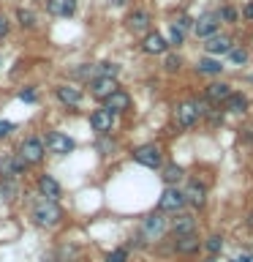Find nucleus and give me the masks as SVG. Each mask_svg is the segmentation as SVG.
<instances>
[{"label": "nucleus", "instance_id": "8", "mask_svg": "<svg viewBox=\"0 0 253 262\" xmlns=\"http://www.w3.org/2000/svg\"><path fill=\"white\" fill-rule=\"evenodd\" d=\"M163 232H166V219L161 216V213H153V216H147L144 219V224H142V235L147 237V241H161Z\"/></svg>", "mask_w": 253, "mask_h": 262}, {"label": "nucleus", "instance_id": "31", "mask_svg": "<svg viewBox=\"0 0 253 262\" xmlns=\"http://www.w3.org/2000/svg\"><path fill=\"white\" fill-rule=\"evenodd\" d=\"M125 259H128V251L125 249H114V251L106 254V262H125Z\"/></svg>", "mask_w": 253, "mask_h": 262}, {"label": "nucleus", "instance_id": "11", "mask_svg": "<svg viewBox=\"0 0 253 262\" xmlns=\"http://www.w3.org/2000/svg\"><path fill=\"white\" fill-rule=\"evenodd\" d=\"M215 30H218V14H201L199 19L193 22V33H196L199 38L215 36Z\"/></svg>", "mask_w": 253, "mask_h": 262}, {"label": "nucleus", "instance_id": "15", "mask_svg": "<svg viewBox=\"0 0 253 262\" xmlns=\"http://www.w3.org/2000/svg\"><path fill=\"white\" fill-rule=\"evenodd\" d=\"M38 194L44 196V200L57 202V200H60V183H57L52 175H41L38 178Z\"/></svg>", "mask_w": 253, "mask_h": 262}, {"label": "nucleus", "instance_id": "7", "mask_svg": "<svg viewBox=\"0 0 253 262\" xmlns=\"http://www.w3.org/2000/svg\"><path fill=\"white\" fill-rule=\"evenodd\" d=\"M114 90H120V85H117L114 77H93L90 79V93H93L98 101H106Z\"/></svg>", "mask_w": 253, "mask_h": 262}, {"label": "nucleus", "instance_id": "32", "mask_svg": "<svg viewBox=\"0 0 253 262\" xmlns=\"http://www.w3.org/2000/svg\"><path fill=\"white\" fill-rule=\"evenodd\" d=\"M193 19H191V16H177V19L174 22H171V25H174V28H180V30H183V33H188V30H191L193 28V25H191Z\"/></svg>", "mask_w": 253, "mask_h": 262}, {"label": "nucleus", "instance_id": "16", "mask_svg": "<svg viewBox=\"0 0 253 262\" xmlns=\"http://www.w3.org/2000/svg\"><path fill=\"white\" fill-rule=\"evenodd\" d=\"M125 25H128V30H131V33H136V36H142V33H144L147 28H150V14L139 8V11H134V14H131L128 19H125Z\"/></svg>", "mask_w": 253, "mask_h": 262}, {"label": "nucleus", "instance_id": "9", "mask_svg": "<svg viewBox=\"0 0 253 262\" xmlns=\"http://www.w3.org/2000/svg\"><path fill=\"white\" fill-rule=\"evenodd\" d=\"M90 126H93L95 134H109L112 126H114V115L106 110V106H101V110H95L93 115H90Z\"/></svg>", "mask_w": 253, "mask_h": 262}, {"label": "nucleus", "instance_id": "28", "mask_svg": "<svg viewBox=\"0 0 253 262\" xmlns=\"http://www.w3.org/2000/svg\"><path fill=\"white\" fill-rule=\"evenodd\" d=\"M117 71H120L117 63H101V66H95V77H117Z\"/></svg>", "mask_w": 253, "mask_h": 262}, {"label": "nucleus", "instance_id": "6", "mask_svg": "<svg viewBox=\"0 0 253 262\" xmlns=\"http://www.w3.org/2000/svg\"><path fill=\"white\" fill-rule=\"evenodd\" d=\"M174 118H177V126H180V128H191V126H196V120L201 118L199 101H183V104L177 106Z\"/></svg>", "mask_w": 253, "mask_h": 262}, {"label": "nucleus", "instance_id": "36", "mask_svg": "<svg viewBox=\"0 0 253 262\" xmlns=\"http://www.w3.org/2000/svg\"><path fill=\"white\" fill-rule=\"evenodd\" d=\"M8 28H11V25H8V16H6V14H0V41L8 36Z\"/></svg>", "mask_w": 253, "mask_h": 262}, {"label": "nucleus", "instance_id": "1", "mask_svg": "<svg viewBox=\"0 0 253 262\" xmlns=\"http://www.w3.org/2000/svg\"><path fill=\"white\" fill-rule=\"evenodd\" d=\"M33 221H36L38 227H57L63 221L60 205L52 202V200H41L36 208H33Z\"/></svg>", "mask_w": 253, "mask_h": 262}, {"label": "nucleus", "instance_id": "12", "mask_svg": "<svg viewBox=\"0 0 253 262\" xmlns=\"http://www.w3.org/2000/svg\"><path fill=\"white\" fill-rule=\"evenodd\" d=\"M104 106L109 110L112 115H120V112H128L131 110V96L125 90H114V93L104 101Z\"/></svg>", "mask_w": 253, "mask_h": 262}, {"label": "nucleus", "instance_id": "39", "mask_svg": "<svg viewBox=\"0 0 253 262\" xmlns=\"http://www.w3.org/2000/svg\"><path fill=\"white\" fill-rule=\"evenodd\" d=\"M245 19H250V22H253V0H250L248 6H245Z\"/></svg>", "mask_w": 253, "mask_h": 262}, {"label": "nucleus", "instance_id": "22", "mask_svg": "<svg viewBox=\"0 0 253 262\" xmlns=\"http://www.w3.org/2000/svg\"><path fill=\"white\" fill-rule=\"evenodd\" d=\"M0 196H3L6 202L16 200V196H19V183L11 178H0Z\"/></svg>", "mask_w": 253, "mask_h": 262}, {"label": "nucleus", "instance_id": "2", "mask_svg": "<svg viewBox=\"0 0 253 262\" xmlns=\"http://www.w3.org/2000/svg\"><path fill=\"white\" fill-rule=\"evenodd\" d=\"M44 147L55 156H68V153H73L77 142H73L68 134H63V131H49L46 139H44Z\"/></svg>", "mask_w": 253, "mask_h": 262}, {"label": "nucleus", "instance_id": "25", "mask_svg": "<svg viewBox=\"0 0 253 262\" xmlns=\"http://www.w3.org/2000/svg\"><path fill=\"white\" fill-rule=\"evenodd\" d=\"M196 69H199V74H210V77H215V74H220V66L218 60H212V57H201L199 63H196Z\"/></svg>", "mask_w": 253, "mask_h": 262}, {"label": "nucleus", "instance_id": "29", "mask_svg": "<svg viewBox=\"0 0 253 262\" xmlns=\"http://www.w3.org/2000/svg\"><path fill=\"white\" fill-rule=\"evenodd\" d=\"M185 41V33L180 30V28H174V25H171L169 28V44H174V47H180Z\"/></svg>", "mask_w": 253, "mask_h": 262}, {"label": "nucleus", "instance_id": "19", "mask_svg": "<svg viewBox=\"0 0 253 262\" xmlns=\"http://www.w3.org/2000/svg\"><path fill=\"white\" fill-rule=\"evenodd\" d=\"M229 96H232V88L223 85V82H212L207 88V101L210 104H220V101H226Z\"/></svg>", "mask_w": 253, "mask_h": 262}, {"label": "nucleus", "instance_id": "33", "mask_svg": "<svg viewBox=\"0 0 253 262\" xmlns=\"http://www.w3.org/2000/svg\"><path fill=\"white\" fill-rule=\"evenodd\" d=\"M229 57H232L234 63H245L248 60V52H245V49H229Z\"/></svg>", "mask_w": 253, "mask_h": 262}, {"label": "nucleus", "instance_id": "14", "mask_svg": "<svg viewBox=\"0 0 253 262\" xmlns=\"http://www.w3.org/2000/svg\"><path fill=\"white\" fill-rule=\"evenodd\" d=\"M169 47V41L161 36V33H147V36L142 38V49L147 55H163Z\"/></svg>", "mask_w": 253, "mask_h": 262}, {"label": "nucleus", "instance_id": "18", "mask_svg": "<svg viewBox=\"0 0 253 262\" xmlns=\"http://www.w3.org/2000/svg\"><path fill=\"white\" fill-rule=\"evenodd\" d=\"M185 202H191L193 208H204V202H207V188H204L201 183H188Z\"/></svg>", "mask_w": 253, "mask_h": 262}, {"label": "nucleus", "instance_id": "40", "mask_svg": "<svg viewBox=\"0 0 253 262\" xmlns=\"http://www.w3.org/2000/svg\"><path fill=\"white\" fill-rule=\"evenodd\" d=\"M112 6H117V8L120 6H128V0H112Z\"/></svg>", "mask_w": 253, "mask_h": 262}, {"label": "nucleus", "instance_id": "38", "mask_svg": "<svg viewBox=\"0 0 253 262\" xmlns=\"http://www.w3.org/2000/svg\"><path fill=\"white\" fill-rule=\"evenodd\" d=\"M180 63H183V60H180L177 55H169V57H166V69H169V71H177Z\"/></svg>", "mask_w": 253, "mask_h": 262}, {"label": "nucleus", "instance_id": "17", "mask_svg": "<svg viewBox=\"0 0 253 262\" xmlns=\"http://www.w3.org/2000/svg\"><path fill=\"white\" fill-rule=\"evenodd\" d=\"M46 11L52 16H71L77 11V0H46Z\"/></svg>", "mask_w": 253, "mask_h": 262}, {"label": "nucleus", "instance_id": "5", "mask_svg": "<svg viewBox=\"0 0 253 262\" xmlns=\"http://www.w3.org/2000/svg\"><path fill=\"white\" fill-rule=\"evenodd\" d=\"M134 161L147 167V169H158L161 161H163L161 159V147L158 145H139L134 150Z\"/></svg>", "mask_w": 253, "mask_h": 262}, {"label": "nucleus", "instance_id": "35", "mask_svg": "<svg viewBox=\"0 0 253 262\" xmlns=\"http://www.w3.org/2000/svg\"><path fill=\"white\" fill-rule=\"evenodd\" d=\"M14 128H16V126H14L11 120H0V139H3V137H8Z\"/></svg>", "mask_w": 253, "mask_h": 262}, {"label": "nucleus", "instance_id": "20", "mask_svg": "<svg viewBox=\"0 0 253 262\" xmlns=\"http://www.w3.org/2000/svg\"><path fill=\"white\" fill-rule=\"evenodd\" d=\"M204 41H207L204 49L212 52V55H220V52H229V49H232V38H229V36H210Z\"/></svg>", "mask_w": 253, "mask_h": 262}, {"label": "nucleus", "instance_id": "21", "mask_svg": "<svg viewBox=\"0 0 253 262\" xmlns=\"http://www.w3.org/2000/svg\"><path fill=\"white\" fill-rule=\"evenodd\" d=\"M171 229H174V235L180 237V235H191L193 229H196V221H193V216H177L174 221H171Z\"/></svg>", "mask_w": 253, "mask_h": 262}, {"label": "nucleus", "instance_id": "43", "mask_svg": "<svg viewBox=\"0 0 253 262\" xmlns=\"http://www.w3.org/2000/svg\"><path fill=\"white\" fill-rule=\"evenodd\" d=\"M207 262H212V259H207Z\"/></svg>", "mask_w": 253, "mask_h": 262}, {"label": "nucleus", "instance_id": "41", "mask_svg": "<svg viewBox=\"0 0 253 262\" xmlns=\"http://www.w3.org/2000/svg\"><path fill=\"white\" fill-rule=\"evenodd\" d=\"M240 262H253V257H250V254H245V257H242Z\"/></svg>", "mask_w": 253, "mask_h": 262}, {"label": "nucleus", "instance_id": "10", "mask_svg": "<svg viewBox=\"0 0 253 262\" xmlns=\"http://www.w3.org/2000/svg\"><path fill=\"white\" fill-rule=\"evenodd\" d=\"M55 96H57V101L65 104V106H71V110H77V106L82 104V90L73 88V85H57Z\"/></svg>", "mask_w": 253, "mask_h": 262}, {"label": "nucleus", "instance_id": "23", "mask_svg": "<svg viewBox=\"0 0 253 262\" xmlns=\"http://www.w3.org/2000/svg\"><path fill=\"white\" fill-rule=\"evenodd\" d=\"M196 249H199V237H196L193 232L177 237V251H180V254H193Z\"/></svg>", "mask_w": 253, "mask_h": 262}, {"label": "nucleus", "instance_id": "3", "mask_svg": "<svg viewBox=\"0 0 253 262\" xmlns=\"http://www.w3.org/2000/svg\"><path fill=\"white\" fill-rule=\"evenodd\" d=\"M28 167H30V164L24 161L19 153H8V156H3V159H0V178L16 180V178H22L24 172H28Z\"/></svg>", "mask_w": 253, "mask_h": 262}, {"label": "nucleus", "instance_id": "24", "mask_svg": "<svg viewBox=\"0 0 253 262\" xmlns=\"http://www.w3.org/2000/svg\"><path fill=\"white\" fill-rule=\"evenodd\" d=\"M16 22H19V28L33 30L36 28V14H33L30 8H16Z\"/></svg>", "mask_w": 253, "mask_h": 262}, {"label": "nucleus", "instance_id": "4", "mask_svg": "<svg viewBox=\"0 0 253 262\" xmlns=\"http://www.w3.org/2000/svg\"><path fill=\"white\" fill-rule=\"evenodd\" d=\"M19 156L28 164H41L44 161V156H46V147H44V139H38V137H28L24 142L19 145Z\"/></svg>", "mask_w": 253, "mask_h": 262}, {"label": "nucleus", "instance_id": "30", "mask_svg": "<svg viewBox=\"0 0 253 262\" xmlns=\"http://www.w3.org/2000/svg\"><path fill=\"white\" fill-rule=\"evenodd\" d=\"M204 246H207V251H210V254H218L220 249H223V241H220V235H212Z\"/></svg>", "mask_w": 253, "mask_h": 262}, {"label": "nucleus", "instance_id": "26", "mask_svg": "<svg viewBox=\"0 0 253 262\" xmlns=\"http://www.w3.org/2000/svg\"><path fill=\"white\" fill-rule=\"evenodd\" d=\"M226 106L232 112H245V110H248V98H245L242 93H232L226 98Z\"/></svg>", "mask_w": 253, "mask_h": 262}, {"label": "nucleus", "instance_id": "27", "mask_svg": "<svg viewBox=\"0 0 253 262\" xmlns=\"http://www.w3.org/2000/svg\"><path fill=\"white\" fill-rule=\"evenodd\" d=\"M163 180H166V183H177V180H183V167L169 164V167L163 169Z\"/></svg>", "mask_w": 253, "mask_h": 262}, {"label": "nucleus", "instance_id": "37", "mask_svg": "<svg viewBox=\"0 0 253 262\" xmlns=\"http://www.w3.org/2000/svg\"><path fill=\"white\" fill-rule=\"evenodd\" d=\"M220 16H223L226 22H234V19H237V8H232V6H226L223 11H220Z\"/></svg>", "mask_w": 253, "mask_h": 262}, {"label": "nucleus", "instance_id": "42", "mask_svg": "<svg viewBox=\"0 0 253 262\" xmlns=\"http://www.w3.org/2000/svg\"><path fill=\"white\" fill-rule=\"evenodd\" d=\"M0 66H3V57H0Z\"/></svg>", "mask_w": 253, "mask_h": 262}, {"label": "nucleus", "instance_id": "13", "mask_svg": "<svg viewBox=\"0 0 253 262\" xmlns=\"http://www.w3.org/2000/svg\"><path fill=\"white\" fill-rule=\"evenodd\" d=\"M183 205H185V194L177 191V188H166V191L161 194V200H158L161 210H180Z\"/></svg>", "mask_w": 253, "mask_h": 262}, {"label": "nucleus", "instance_id": "34", "mask_svg": "<svg viewBox=\"0 0 253 262\" xmlns=\"http://www.w3.org/2000/svg\"><path fill=\"white\" fill-rule=\"evenodd\" d=\"M19 98H22V101H28V104H33L38 98V93L33 88H24V90H19Z\"/></svg>", "mask_w": 253, "mask_h": 262}]
</instances>
